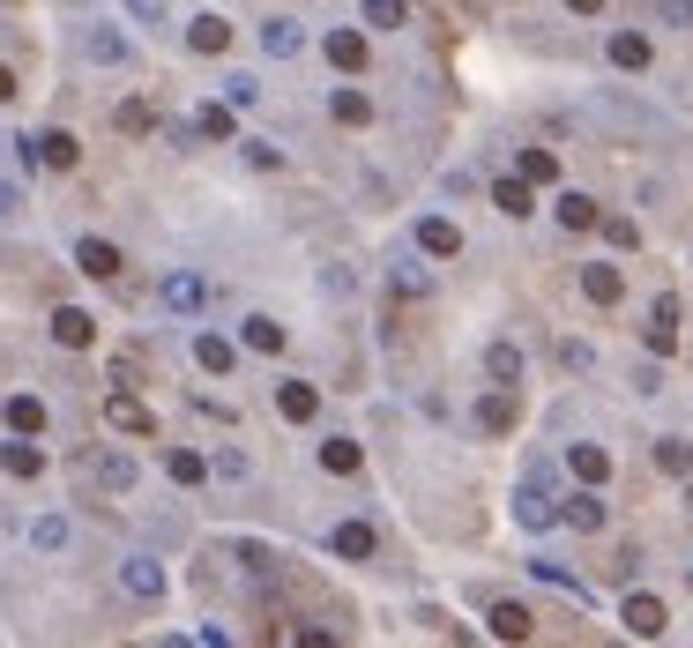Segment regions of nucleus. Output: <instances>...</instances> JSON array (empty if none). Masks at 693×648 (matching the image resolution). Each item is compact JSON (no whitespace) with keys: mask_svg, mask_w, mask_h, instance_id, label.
Segmentation results:
<instances>
[{"mask_svg":"<svg viewBox=\"0 0 693 648\" xmlns=\"http://www.w3.org/2000/svg\"><path fill=\"white\" fill-rule=\"evenodd\" d=\"M16 98V68H8V60H0V104Z\"/></svg>","mask_w":693,"mask_h":648,"instance_id":"50","label":"nucleus"},{"mask_svg":"<svg viewBox=\"0 0 693 648\" xmlns=\"http://www.w3.org/2000/svg\"><path fill=\"white\" fill-rule=\"evenodd\" d=\"M649 350H679V321H649Z\"/></svg>","mask_w":693,"mask_h":648,"instance_id":"48","label":"nucleus"},{"mask_svg":"<svg viewBox=\"0 0 693 648\" xmlns=\"http://www.w3.org/2000/svg\"><path fill=\"white\" fill-rule=\"evenodd\" d=\"M485 373H493V380H499V388H515V380H522V350H515V343H507V336H499V343H493V350H485Z\"/></svg>","mask_w":693,"mask_h":648,"instance_id":"27","label":"nucleus"},{"mask_svg":"<svg viewBox=\"0 0 693 648\" xmlns=\"http://www.w3.org/2000/svg\"><path fill=\"white\" fill-rule=\"evenodd\" d=\"M68 537H75L68 515H38V522H30V545L38 551H68Z\"/></svg>","mask_w":693,"mask_h":648,"instance_id":"32","label":"nucleus"},{"mask_svg":"<svg viewBox=\"0 0 693 648\" xmlns=\"http://www.w3.org/2000/svg\"><path fill=\"white\" fill-rule=\"evenodd\" d=\"M582 291H590L596 306H620V299H626V276H620V261H582Z\"/></svg>","mask_w":693,"mask_h":648,"instance_id":"7","label":"nucleus"},{"mask_svg":"<svg viewBox=\"0 0 693 648\" xmlns=\"http://www.w3.org/2000/svg\"><path fill=\"white\" fill-rule=\"evenodd\" d=\"M105 425H112V432H157V418H149L127 388H112V396H105Z\"/></svg>","mask_w":693,"mask_h":648,"instance_id":"10","label":"nucleus"},{"mask_svg":"<svg viewBox=\"0 0 693 648\" xmlns=\"http://www.w3.org/2000/svg\"><path fill=\"white\" fill-rule=\"evenodd\" d=\"M328 68L366 76V30H328Z\"/></svg>","mask_w":693,"mask_h":648,"instance_id":"12","label":"nucleus"},{"mask_svg":"<svg viewBox=\"0 0 693 648\" xmlns=\"http://www.w3.org/2000/svg\"><path fill=\"white\" fill-rule=\"evenodd\" d=\"M261 52H269V60H298V52H306L298 16H269V23H261Z\"/></svg>","mask_w":693,"mask_h":648,"instance_id":"5","label":"nucleus"},{"mask_svg":"<svg viewBox=\"0 0 693 648\" xmlns=\"http://www.w3.org/2000/svg\"><path fill=\"white\" fill-rule=\"evenodd\" d=\"M195 358H201V373H231L239 366V343H224V336H195Z\"/></svg>","mask_w":693,"mask_h":648,"instance_id":"22","label":"nucleus"},{"mask_svg":"<svg viewBox=\"0 0 693 648\" xmlns=\"http://www.w3.org/2000/svg\"><path fill=\"white\" fill-rule=\"evenodd\" d=\"M328 551H336V559H373V522H358V515L336 522L328 529Z\"/></svg>","mask_w":693,"mask_h":648,"instance_id":"13","label":"nucleus"},{"mask_svg":"<svg viewBox=\"0 0 693 648\" xmlns=\"http://www.w3.org/2000/svg\"><path fill=\"white\" fill-rule=\"evenodd\" d=\"M567 8H574V16H596V8H604V0H567Z\"/></svg>","mask_w":693,"mask_h":648,"instance_id":"51","label":"nucleus"},{"mask_svg":"<svg viewBox=\"0 0 693 648\" xmlns=\"http://www.w3.org/2000/svg\"><path fill=\"white\" fill-rule=\"evenodd\" d=\"M686 581H693V567H686Z\"/></svg>","mask_w":693,"mask_h":648,"instance_id":"53","label":"nucleus"},{"mask_svg":"<svg viewBox=\"0 0 693 648\" xmlns=\"http://www.w3.org/2000/svg\"><path fill=\"white\" fill-rule=\"evenodd\" d=\"M560 366H567V373H590V366H596V350L582 343V336H560Z\"/></svg>","mask_w":693,"mask_h":648,"instance_id":"40","label":"nucleus"},{"mask_svg":"<svg viewBox=\"0 0 693 648\" xmlns=\"http://www.w3.org/2000/svg\"><path fill=\"white\" fill-rule=\"evenodd\" d=\"M276 410H284L291 425H314V410H321L314 380H276Z\"/></svg>","mask_w":693,"mask_h":648,"instance_id":"11","label":"nucleus"},{"mask_svg":"<svg viewBox=\"0 0 693 648\" xmlns=\"http://www.w3.org/2000/svg\"><path fill=\"white\" fill-rule=\"evenodd\" d=\"M157 306H165V313H179V321H195L201 306H209V283H201L195 269H172L165 283H157Z\"/></svg>","mask_w":693,"mask_h":648,"instance_id":"1","label":"nucleus"},{"mask_svg":"<svg viewBox=\"0 0 693 648\" xmlns=\"http://www.w3.org/2000/svg\"><path fill=\"white\" fill-rule=\"evenodd\" d=\"M209 477H224V485H239V477H247V455H239V448H224L217 462H209Z\"/></svg>","mask_w":693,"mask_h":648,"instance_id":"44","label":"nucleus"},{"mask_svg":"<svg viewBox=\"0 0 693 648\" xmlns=\"http://www.w3.org/2000/svg\"><path fill=\"white\" fill-rule=\"evenodd\" d=\"M0 470H8V477H38V470H46V448H38L30 432H16V440L0 448Z\"/></svg>","mask_w":693,"mask_h":648,"instance_id":"15","label":"nucleus"},{"mask_svg":"<svg viewBox=\"0 0 693 648\" xmlns=\"http://www.w3.org/2000/svg\"><path fill=\"white\" fill-rule=\"evenodd\" d=\"M16 209H23V187H16V179H0V225H8Z\"/></svg>","mask_w":693,"mask_h":648,"instance_id":"49","label":"nucleus"},{"mask_svg":"<svg viewBox=\"0 0 693 648\" xmlns=\"http://www.w3.org/2000/svg\"><path fill=\"white\" fill-rule=\"evenodd\" d=\"M522 179H529V187H552V179H560L552 150H522Z\"/></svg>","mask_w":693,"mask_h":648,"instance_id":"39","label":"nucleus"},{"mask_svg":"<svg viewBox=\"0 0 693 648\" xmlns=\"http://www.w3.org/2000/svg\"><path fill=\"white\" fill-rule=\"evenodd\" d=\"M418 253H440V261H455V253H463V231L447 225V217H418Z\"/></svg>","mask_w":693,"mask_h":648,"instance_id":"14","label":"nucleus"},{"mask_svg":"<svg viewBox=\"0 0 693 648\" xmlns=\"http://www.w3.org/2000/svg\"><path fill=\"white\" fill-rule=\"evenodd\" d=\"M120 589H127L135 604H157V597H165V567L135 551V559H120Z\"/></svg>","mask_w":693,"mask_h":648,"instance_id":"3","label":"nucleus"},{"mask_svg":"<svg viewBox=\"0 0 693 648\" xmlns=\"http://www.w3.org/2000/svg\"><path fill=\"white\" fill-rule=\"evenodd\" d=\"M388 291H403V299H433V276H425L410 253H396V261H388Z\"/></svg>","mask_w":693,"mask_h":648,"instance_id":"17","label":"nucleus"},{"mask_svg":"<svg viewBox=\"0 0 693 648\" xmlns=\"http://www.w3.org/2000/svg\"><path fill=\"white\" fill-rule=\"evenodd\" d=\"M75 269L112 283V276H120V247H112V239H75Z\"/></svg>","mask_w":693,"mask_h":648,"instance_id":"8","label":"nucleus"},{"mask_svg":"<svg viewBox=\"0 0 693 648\" xmlns=\"http://www.w3.org/2000/svg\"><path fill=\"white\" fill-rule=\"evenodd\" d=\"M515 522L522 529H552V522H560V499H552L545 477H522V485H515Z\"/></svg>","mask_w":693,"mask_h":648,"instance_id":"2","label":"nucleus"},{"mask_svg":"<svg viewBox=\"0 0 693 648\" xmlns=\"http://www.w3.org/2000/svg\"><path fill=\"white\" fill-rule=\"evenodd\" d=\"M187 46H195V52H224V46H231V23L209 8V16H195V23H187Z\"/></svg>","mask_w":693,"mask_h":648,"instance_id":"18","label":"nucleus"},{"mask_svg":"<svg viewBox=\"0 0 693 648\" xmlns=\"http://www.w3.org/2000/svg\"><path fill=\"white\" fill-rule=\"evenodd\" d=\"M328 112H336V120H344V127H366V120H373L366 90H350V82H344V90H328Z\"/></svg>","mask_w":693,"mask_h":648,"instance_id":"28","label":"nucleus"},{"mask_svg":"<svg viewBox=\"0 0 693 648\" xmlns=\"http://www.w3.org/2000/svg\"><path fill=\"white\" fill-rule=\"evenodd\" d=\"M127 16L142 30H157V23H172V0H127Z\"/></svg>","mask_w":693,"mask_h":648,"instance_id":"42","label":"nucleus"},{"mask_svg":"<svg viewBox=\"0 0 693 648\" xmlns=\"http://www.w3.org/2000/svg\"><path fill=\"white\" fill-rule=\"evenodd\" d=\"M620 619H626V634L656 641V634H664V604H656V597H626V604H620Z\"/></svg>","mask_w":693,"mask_h":648,"instance_id":"16","label":"nucleus"},{"mask_svg":"<svg viewBox=\"0 0 693 648\" xmlns=\"http://www.w3.org/2000/svg\"><path fill=\"white\" fill-rule=\"evenodd\" d=\"M596 217H604V209H596V201L582 195V187H567V195H560V225H567V231H590Z\"/></svg>","mask_w":693,"mask_h":648,"instance_id":"29","label":"nucleus"},{"mask_svg":"<svg viewBox=\"0 0 693 648\" xmlns=\"http://www.w3.org/2000/svg\"><path fill=\"white\" fill-rule=\"evenodd\" d=\"M529 574H537L545 589H567L574 604H590V581H582V574H567V567H560V559H529Z\"/></svg>","mask_w":693,"mask_h":648,"instance_id":"20","label":"nucleus"},{"mask_svg":"<svg viewBox=\"0 0 693 648\" xmlns=\"http://www.w3.org/2000/svg\"><path fill=\"white\" fill-rule=\"evenodd\" d=\"M493 209H499V217H529V209H537V201H529V179H499V187H493Z\"/></svg>","mask_w":693,"mask_h":648,"instance_id":"26","label":"nucleus"},{"mask_svg":"<svg viewBox=\"0 0 693 648\" xmlns=\"http://www.w3.org/2000/svg\"><path fill=\"white\" fill-rule=\"evenodd\" d=\"M224 104L239 112V104H261V82L254 76H224Z\"/></svg>","mask_w":693,"mask_h":648,"instance_id":"41","label":"nucleus"},{"mask_svg":"<svg viewBox=\"0 0 693 648\" xmlns=\"http://www.w3.org/2000/svg\"><path fill=\"white\" fill-rule=\"evenodd\" d=\"M686 515H693V470H686Z\"/></svg>","mask_w":693,"mask_h":648,"instance_id":"52","label":"nucleus"},{"mask_svg":"<svg viewBox=\"0 0 693 648\" xmlns=\"http://www.w3.org/2000/svg\"><path fill=\"white\" fill-rule=\"evenodd\" d=\"M247 165H261V172H276V165H284V150H276V142H247Z\"/></svg>","mask_w":693,"mask_h":648,"instance_id":"47","label":"nucleus"},{"mask_svg":"<svg viewBox=\"0 0 693 648\" xmlns=\"http://www.w3.org/2000/svg\"><path fill=\"white\" fill-rule=\"evenodd\" d=\"M135 477H142V470H135V455H120V448L98 455V485H105V492H135Z\"/></svg>","mask_w":693,"mask_h":648,"instance_id":"23","label":"nucleus"},{"mask_svg":"<svg viewBox=\"0 0 693 648\" xmlns=\"http://www.w3.org/2000/svg\"><path fill=\"white\" fill-rule=\"evenodd\" d=\"M120 127H127V134H149V104L127 98V104H120Z\"/></svg>","mask_w":693,"mask_h":648,"instance_id":"46","label":"nucleus"},{"mask_svg":"<svg viewBox=\"0 0 693 648\" xmlns=\"http://www.w3.org/2000/svg\"><path fill=\"white\" fill-rule=\"evenodd\" d=\"M30 150H38V165H52V172H75V165H82V150H75L68 127H46V134H30Z\"/></svg>","mask_w":693,"mask_h":648,"instance_id":"6","label":"nucleus"},{"mask_svg":"<svg viewBox=\"0 0 693 648\" xmlns=\"http://www.w3.org/2000/svg\"><path fill=\"white\" fill-rule=\"evenodd\" d=\"M358 462H366V455H358V440H321V470L328 477H350Z\"/></svg>","mask_w":693,"mask_h":648,"instance_id":"34","label":"nucleus"},{"mask_svg":"<svg viewBox=\"0 0 693 648\" xmlns=\"http://www.w3.org/2000/svg\"><path fill=\"white\" fill-rule=\"evenodd\" d=\"M560 522H574L582 537H590V529H604V499H596V485H590V492H574L567 507H560Z\"/></svg>","mask_w":693,"mask_h":648,"instance_id":"24","label":"nucleus"},{"mask_svg":"<svg viewBox=\"0 0 693 648\" xmlns=\"http://www.w3.org/2000/svg\"><path fill=\"white\" fill-rule=\"evenodd\" d=\"M507 425H515V396L499 388V396H485V402H477V432H507Z\"/></svg>","mask_w":693,"mask_h":648,"instance_id":"31","label":"nucleus"},{"mask_svg":"<svg viewBox=\"0 0 693 648\" xmlns=\"http://www.w3.org/2000/svg\"><path fill=\"white\" fill-rule=\"evenodd\" d=\"M239 343L261 350V358H276V350H284V328H276L269 313H247V321H239Z\"/></svg>","mask_w":693,"mask_h":648,"instance_id":"19","label":"nucleus"},{"mask_svg":"<svg viewBox=\"0 0 693 648\" xmlns=\"http://www.w3.org/2000/svg\"><path fill=\"white\" fill-rule=\"evenodd\" d=\"M410 23V0H366V30H403Z\"/></svg>","mask_w":693,"mask_h":648,"instance_id":"37","label":"nucleus"},{"mask_svg":"<svg viewBox=\"0 0 693 648\" xmlns=\"http://www.w3.org/2000/svg\"><path fill=\"white\" fill-rule=\"evenodd\" d=\"M82 52H90L98 68H120V60H127L135 46H127V30H112V23H90V30H82Z\"/></svg>","mask_w":693,"mask_h":648,"instance_id":"9","label":"nucleus"},{"mask_svg":"<svg viewBox=\"0 0 693 648\" xmlns=\"http://www.w3.org/2000/svg\"><path fill=\"white\" fill-rule=\"evenodd\" d=\"M596 225H604V239H612L620 253H634V247H642V225H634V217H596Z\"/></svg>","mask_w":693,"mask_h":648,"instance_id":"38","label":"nucleus"},{"mask_svg":"<svg viewBox=\"0 0 693 648\" xmlns=\"http://www.w3.org/2000/svg\"><path fill=\"white\" fill-rule=\"evenodd\" d=\"M567 470L582 477V485H604V477H612V455H604V448H590V440H582V448L567 455Z\"/></svg>","mask_w":693,"mask_h":648,"instance_id":"30","label":"nucleus"},{"mask_svg":"<svg viewBox=\"0 0 693 648\" xmlns=\"http://www.w3.org/2000/svg\"><path fill=\"white\" fill-rule=\"evenodd\" d=\"M195 134H201V142H231V104H201Z\"/></svg>","mask_w":693,"mask_h":648,"instance_id":"36","label":"nucleus"},{"mask_svg":"<svg viewBox=\"0 0 693 648\" xmlns=\"http://www.w3.org/2000/svg\"><path fill=\"white\" fill-rule=\"evenodd\" d=\"M165 470H172V485H209V462H201L195 448H172L165 455Z\"/></svg>","mask_w":693,"mask_h":648,"instance_id":"35","label":"nucleus"},{"mask_svg":"<svg viewBox=\"0 0 693 648\" xmlns=\"http://www.w3.org/2000/svg\"><path fill=\"white\" fill-rule=\"evenodd\" d=\"M656 462H664L671 477H686L693 470V448H686V440H656Z\"/></svg>","mask_w":693,"mask_h":648,"instance_id":"43","label":"nucleus"},{"mask_svg":"<svg viewBox=\"0 0 693 648\" xmlns=\"http://www.w3.org/2000/svg\"><path fill=\"white\" fill-rule=\"evenodd\" d=\"M656 16H664L671 30H693V0H656Z\"/></svg>","mask_w":693,"mask_h":648,"instance_id":"45","label":"nucleus"},{"mask_svg":"<svg viewBox=\"0 0 693 648\" xmlns=\"http://www.w3.org/2000/svg\"><path fill=\"white\" fill-rule=\"evenodd\" d=\"M52 343L60 350H90L98 343V321H90L82 306H52Z\"/></svg>","mask_w":693,"mask_h":648,"instance_id":"4","label":"nucleus"},{"mask_svg":"<svg viewBox=\"0 0 693 648\" xmlns=\"http://www.w3.org/2000/svg\"><path fill=\"white\" fill-rule=\"evenodd\" d=\"M604 52H612V68H626V76H642L649 68V38H634V30H612V46Z\"/></svg>","mask_w":693,"mask_h":648,"instance_id":"21","label":"nucleus"},{"mask_svg":"<svg viewBox=\"0 0 693 648\" xmlns=\"http://www.w3.org/2000/svg\"><path fill=\"white\" fill-rule=\"evenodd\" d=\"M8 432H30V440H38V432H46V402L38 396H8Z\"/></svg>","mask_w":693,"mask_h":648,"instance_id":"25","label":"nucleus"},{"mask_svg":"<svg viewBox=\"0 0 693 648\" xmlns=\"http://www.w3.org/2000/svg\"><path fill=\"white\" fill-rule=\"evenodd\" d=\"M493 641H529V611L522 604H493Z\"/></svg>","mask_w":693,"mask_h":648,"instance_id":"33","label":"nucleus"}]
</instances>
